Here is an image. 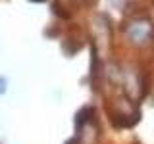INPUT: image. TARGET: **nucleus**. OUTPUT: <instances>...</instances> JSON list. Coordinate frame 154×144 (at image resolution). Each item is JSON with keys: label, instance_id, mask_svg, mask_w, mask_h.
<instances>
[{"label": "nucleus", "instance_id": "obj_1", "mask_svg": "<svg viewBox=\"0 0 154 144\" xmlns=\"http://www.w3.org/2000/svg\"><path fill=\"white\" fill-rule=\"evenodd\" d=\"M129 33H131V37L137 42H143L144 38H146V35L150 33V25H148V23H133V27L129 29Z\"/></svg>", "mask_w": 154, "mask_h": 144}]
</instances>
